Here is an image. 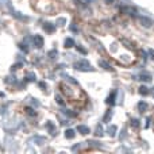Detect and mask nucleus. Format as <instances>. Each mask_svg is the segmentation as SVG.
I'll return each instance as SVG.
<instances>
[{"instance_id":"f257e3e1","label":"nucleus","mask_w":154,"mask_h":154,"mask_svg":"<svg viewBox=\"0 0 154 154\" xmlns=\"http://www.w3.org/2000/svg\"><path fill=\"white\" fill-rule=\"evenodd\" d=\"M75 69L82 70V72H91V70H93L92 66L89 65V62H88V61H84V60H81V61L76 62V64H75Z\"/></svg>"},{"instance_id":"f03ea898","label":"nucleus","mask_w":154,"mask_h":154,"mask_svg":"<svg viewBox=\"0 0 154 154\" xmlns=\"http://www.w3.org/2000/svg\"><path fill=\"white\" fill-rule=\"evenodd\" d=\"M137 79L141 80V81H145V82H150L153 80V77L149 72H141L138 76H137Z\"/></svg>"},{"instance_id":"7ed1b4c3","label":"nucleus","mask_w":154,"mask_h":154,"mask_svg":"<svg viewBox=\"0 0 154 154\" xmlns=\"http://www.w3.org/2000/svg\"><path fill=\"white\" fill-rule=\"evenodd\" d=\"M138 20L141 22V24H142V26H145V27H150L153 24L152 19L146 18V16H138Z\"/></svg>"},{"instance_id":"20e7f679","label":"nucleus","mask_w":154,"mask_h":154,"mask_svg":"<svg viewBox=\"0 0 154 154\" xmlns=\"http://www.w3.org/2000/svg\"><path fill=\"white\" fill-rule=\"evenodd\" d=\"M120 11L125 12V14H128V15H137V14H138V11H137L135 8H133V7H122L120 8Z\"/></svg>"},{"instance_id":"39448f33","label":"nucleus","mask_w":154,"mask_h":154,"mask_svg":"<svg viewBox=\"0 0 154 154\" xmlns=\"http://www.w3.org/2000/svg\"><path fill=\"white\" fill-rule=\"evenodd\" d=\"M115 99H116V91H112L111 95H109L108 97H107L106 103H107V104H109V106H114V104H115Z\"/></svg>"},{"instance_id":"423d86ee","label":"nucleus","mask_w":154,"mask_h":154,"mask_svg":"<svg viewBox=\"0 0 154 154\" xmlns=\"http://www.w3.org/2000/svg\"><path fill=\"white\" fill-rule=\"evenodd\" d=\"M147 108H149V104H147L146 101H139V103H138V111L139 112H142V114H143V112L147 111Z\"/></svg>"},{"instance_id":"0eeeda50","label":"nucleus","mask_w":154,"mask_h":154,"mask_svg":"<svg viewBox=\"0 0 154 154\" xmlns=\"http://www.w3.org/2000/svg\"><path fill=\"white\" fill-rule=\"evenodd\" d=\"M99 65H100L101 68H103V69H106V70H109V72H112V68H111V65L108 64V62H106L104 61V60H100V61H99Z\"/></svg>"},{"instance_id":"6e6552de","label":"nucleus","mask_w":154,"mask_h":154,"mask_svg":"<svg viewBox=\"0 0 154 154\" xmlns=\"http://www.w3.org/2000/svg\"><path fill=\"white\" fill-rule=\"evenodd\" d=\"M34 43H35V46H37V48H42V46H43V38L41 37V35H35Z\"/></svg>"},{"instance_id":"1a4fd4ad","label":"nucleus","mask_w":154,"mask_h":154,"mask_svg":"<svg viewBox=\"0 0 154 154\" xmlns=\"http://www.w3.org/2000/svg\"><path fill=\"white\" fill-rule=\"evenodd\" d=\"M77 130H79L80 134H82V135H87V134H89V128H88L87 126H84V125H80L79 127H77Z\"/></svg>"},{"instance_id":"9d476101","label":"nucleus","mask_w":154,"mask_h":154,"mask_svg":"<svg viewBox=\"0 0 154 154\" xmlns=\"http://www.w3.org/2000/svg\"><path fill=\"white\" fill-rule=\"evenodd\" d=\"M112 114H114V112H112V109H107V111H106V115H104V118H103L104 122L108 123L109 120H111V118H112Z\"/></svg>"},{"instance_id":"9b49d317","label":"nucleus","mask_w":154,"mask_h":154,"mask_svg":"<svg viewBox=\"0 0 154 154\" xmlns=\"http://www.w3.org/2000/svg\"><path fill=\"white\" fill-rule=\"evenodd\" d=\"M95 135H96V137H103V135H104V130H103V127H101V125H97V126H96Z\"/></svg>"},{"instance_id":"f8f14e48","label":"nucleus","mask_w":154,"mask_h":154,"mask_svg":"<svg viewBox=\"0 0 154 154\" xmlns=\"http://www.w3.org/2000/svg\"><path fill=\"white\" fill-rule=\"evenodd\" d=\"M43 29H45V31H48V32H54V30H56V27H54L51 23H45V26H43Z\"/></svg>"},{"instance_id":"ddd939ff","label":"nucleus","mask_w":154,"mask_h":154,"mask_svg":"<svg viewBox=\"0 0 154 154\" xmlns=\"http://www.w3.org/2000/svg\"><path fill=\"white\" fill-rule=\"evenodd\" d=\"M138 92L141 93L142 96H146V95H149V88H146L145 85H142V87H139Z\"/></svg>"},{"instance_id":"4468645a","label":"nucleus","mask_w":154,"mask_h":154,"mask_svg":"<svg viewBox=\"0 0 154 154\" xmlns=\"http://www.w3.org/2000/svg\"><path fill=\"white\" fill-rule=\"evenodd\" d=\"M73 46H75V41H73L72 38H68V39L65 41V48L70 49V48H73Z\"/></svg>"},{"instance_id":"2eb2a0df","label":"nucleus","mask_w":154,"mask_h":154,"mask_svg":"<svg viewBox=\"0 0 154 154\" xmlns=\"http://www.w3.org/2000/svg\"><path fill=\"white\" fill-rule=\"evenodd\" d=\"M65 137H66L68 139H72L75 138V130H72V128H69V130L65 131Z\"/></svg>"},{"instance_id":"dca6fc26","label":"nucleus","mask_w":154,"mask_h":154,"mask_svg":"<svg viewBox=\"0 0 154 154\" xmlns=\"http://www.w3.org/2000/svg\"><path fill=\"white\" fill-rule=\"evenodd\" d=\"M116 126H109L108 127V134H109V137H115L116 135Z\"/></svg>"},{"instance_id":"f3484780","label":"nucleus","mask_w":154,"mask_h":154,"mask_svg":"<svg viewBox=\"0 0 154 154\" xmlns=\"http://www.w3.org/2000/svg\"><path fill=\"white\" fill-rule=\"evenodd\" d=\"M131 126H133L134 128H139L141 123H139V120H138V119H133V120H131Z\"/></svg>"},{"instance_id":"a211bd4d","label":"nucleus","mask_w":154,"mask_h":154,"mask_svg":"<svg viewBox=\"0 0 154 154\" xmlns=\"http://www.w3.org/2000/svg\"><path fill=\"white\" fill-rule=\"evenodd\" d=\"M48 56L50 57L51 60H54L57 56H58V51H57V50H51V51H49V54H48Z\"/></svg>"},{"instance_id":"6ab92c4d","label":"nucleus","mask_w":154,"mask_h":154,"mask_svg":"<svg viewBox=\"0 0 154 154\" xmlns=\"http://www.w3.org/2000/svg\"><path fill=\"white\" fill-rule=\"evenodd\" d=\"M125 137H126V128H123V130H122V134L119 135V139H120V141H123V139H125Z\"/></svg>"},{"instance_id":"aec40b11","label":"nucleus","mask_w":154,"mask_h":154,"mask_svg":"<svg viewBox=\"0 0 154 154\" xmlns=\"http://www.w3.org/2000/svg\"><path fill=\"white\" fill-rule=\"evenodd\" d=\"M57 23H58L60 26H64V23H65V19H64V18H60L58 20H57Z\"/></svg>"},{"instance_id":"412c9836","label":"nucleus","mask_w":154,"mask_h":154,"mask_svg":"<svg viewBox=\"0 0 154 154\" xmlns=\"http://www.w3.org/2000/svg\"><path fill=\"white\" fill-rule=\"evenodd\" d=\"M57 103H58V104H61V106H62V104H64V100H62V99H61V96H58V95H57Z\"/></svg>"},{"instance_id":"4be33fe9","label":"nucleus","mask_w":154,"mask_h":154,"mask_svg":"<svg viewBox=\"0 0 154 154\" xmlns=\"http://www.w3.org/2000/svg\"><path fill=\"white\" fill-rule=\"evenodd\" d=\"M147 53H149V56L154 60V50H153V49H149V51H147Z\"/></svg>"},{"instance_id":"5701e85b","label":"nucleus","mask_w":154,"mask_h":154,"mask_svg":"<svg viewBox=\"0 0 154 154\" xmlns=\"http://www.w3.org/2000/svg\"><path fill=\"white\" fill-rule=\"evenodd\" d=\"M26 111H27V112H29V114H30V115H31V116H34V115H35V112H34V111H32V109H31V108H26Z\"/></svg>"},{"instance_id":"b1692460","label":"nucleus","mask_w":154,"mask_h":154,"mask_svg":"<svg viewBox=\"0 0 154 154\" xmlns=\"http://www.w3.org/2000/svg\"><path fill=\"white\" fill-rule=\"evenodd\" d=\"M77 49H79V51H81V53H82V54H87V50H85V49L80 48V46H77Z\"/></svg>"},{"instance_id":"393cba45","label":"nucleus","mask_w":154,"mask_h":154,"mask_svg":"<svg viewBox=\"0 0 154 154\" xmlns=\"http://www.w3.org/2000/svg\"><path fill=\"white\" fill-rule=\"evenodd\" d=\"M70 30H72V31H77V29H76L75 24H73V26H70Z\"/></svg>"},{"instance_id":"a878e982","label":"nucleus","mask_w":154,"mask_h":154,"mask_svg":"<svg viewBox=\"0 0 154 154\" xmlns=\"http://www.w3.org/2000/svg\"><path fill=\"white\" fill-rule=\"evenodd\" d=\"M146 122H147V123H146V128H149V127H150V119H147Z\"/></svg>"},{"instance_id":"bb28decb","label":"nucleus","mask_w":154,"mask_h":154,"mask_svg":"<svg viewBox=\"0 0 154 154\" xmlns=\"http://www.w3.org/2000/svg\"><path fill=\"white\" fill-rule=\"evenodd\" d=\"M39 87H41V88H45V87H46L45 82H39Z\"/></svg>"},{"instance_id":"cd10ccee","label":"nucleus","mask_w":154,"mask_h":154,"mask_svg":"<svg viewBox=\"0 0 154 154\" xmlns=\"http://www.w3.org/2000/svg\"><path fill=\"white\" fill-rule=\"evenodd\" d=\"M107 4H111V3H114V0H106Z\"/></svg>"},{"instance_id":"c85d7f7f","label":"nucleus","mask_w":154,"mask_h":154,"mask_svg":"<svg viewBox=\"0 0 154 154\" xmlns=\"http://www.w3.org/2000/svg\"><path fill=\"white\" fill-rule=\"evenodd\" d=\"M153 96H154V88H153Z\"/></svg>"}]
</instances>
